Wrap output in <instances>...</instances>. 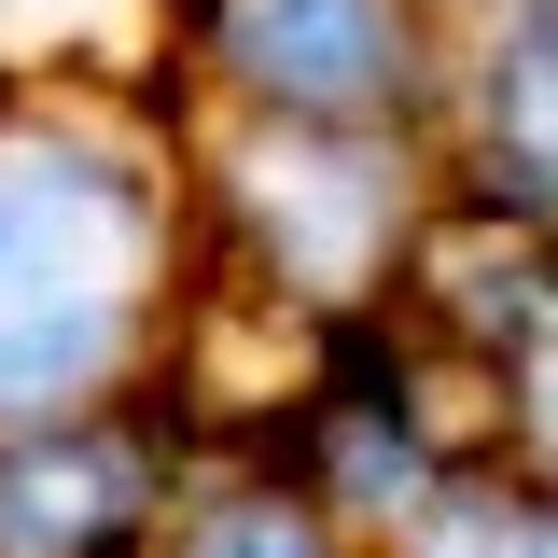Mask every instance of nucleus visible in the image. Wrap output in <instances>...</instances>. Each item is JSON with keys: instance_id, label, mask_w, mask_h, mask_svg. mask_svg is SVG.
<instances>
[{"instance_id": "nucleus-1", "label": "nucleus", "mask_w": 558, "mask_h": 558, "mask_svg": "<svg viewBox=\"0 0 558 558\" xmlns=\"http://www.w3.org/2000/svg\"><path fill=\"white\" fill-rule=\"evenodd\" d=\"M140 252H154V209L126 168H98V154L0 168V418L98 391L140 307Z\"/></svg>"}, {"instance_id": "nucleus-2", "label": "nucleus", "mask_w": 558, "mask_h": 558, "mask_svg": "<svg viewBox=\"0 0 558 558\" xmlns=\"http://www.w3.org/2000/svg\"><path fill=\"white\" fill-rule=\"evenodd\" d=\"M223 57L252 98L307 112V126H363L405 98V14L391 0H223Z\"/></svg>"}, {"instance_id": "nucleus-3", "label": "nucleus", "mask_w": 558, "mask_h": 558, "mask_svg": "<svg viewBox=\"0 0 558 558\" xmlns=\"http://www.w3.org/2000/svg\"><path fill=\"white\" fill-rule=\"evenodd\" d=\"M140 517V461L98 433H57L28 461H0V558H84Z\"/></svg>"}, {"instance_id": "nucleus-4", "label": "nucleus", "mask_w": 558, "mask_h": 558, "mask_svg": "<svg viewBox=\"0 0 558 558\" xmlns=\"http://www.w3.org/2000/svg\"><path fill=\"white\" fill-rule=\"evenodd\" d=\"M266 223H293L307 279H349L377 238V168L363 154H266Z\"/></svg>"}, {"instance_id": "nucleus-5", "label": "nucleus", "mask_w": 558, "mask_h": 558, "mask_svg": "<svg viewBox=\"0 0 558 558\" xmlns=\"http://www.w3.org/2000/svg\"><path fill=\"white\" fill-rule=\"evenodd\" d=\"M488 168H517V182L558 196V14L488 57Z\"/></svg>"}, {"instance_id": "nucleus-6", "label": "nucleus", "mask_w": 558, "mask_h": 558, "mask_svg": "<svg viewBox=\"0 0 558 558\" xmlns=\"http://www.w3.org/2000/svg\"><path fill=\"white\" fill-rule=\"evenodd\" d=\"M196 558H336V545H322L293 502H238V517H209V531H196Z\"/></svg>"}, {"instance_id": "nucleus-7", "label": "nucleus", "mask_w": 558, "mask_h": 558, "mask_svg": "<svg viewBox=\"0 0 558 558\" xmlns=\"http://www.w3.org/2000/svg\"><path fill=\"white\" fill-rule=\"evenodd\" d=\"M433 558H558V517H517V502H461Z\"/></svg>"}, {"instance_id": "nucleus-8", "label": "nucleus", "mask_w": 558, "mask_h": 558, "mask_svg": "<svg viewBox=\"0 0 558 558\" xmlns=\"http://www.w3.org/2000/svg\"><path fill=\"white\" fill-rule=\"evenodd\" d=\"M517 418H531V447H545V461H558V336L531 349V377H517Z\"/></svg>"}, {"instance_id": "nucleus-9", "label": "nucleus", "mask_w": 558, "mask_h": 558, "mask_svg": "<svg viewBox=\"0 0 558 558\" xmlns=\"http://www.w3.org/2000/svg\"><path fill=\"white\" fill-rule=\"evenodd\" d=\"M0 14H84V0H0Z\"/></svg>"}]
</instances>
